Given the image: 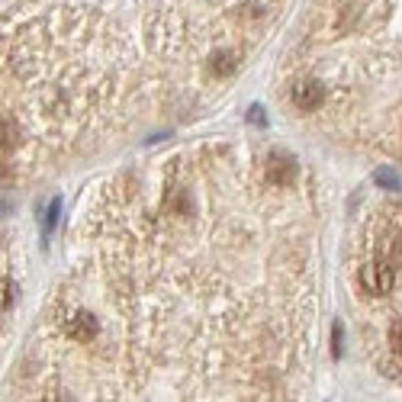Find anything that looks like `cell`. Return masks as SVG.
<instances>
[{
	"mask_svg": "<svg viewBox=\"0 0 402 402\" xmlns=\"http://www.w3.org/2000/svg\"><path fill=\"white\" fill-rule=\"evenodd\" d=\"M341 335H345V325L335 322V325H332V357H335V361H341Z\"/></svg>",
	"mask_w": 402,
	"mask_h": 402,
	"instance_id": "cell-11",
	"label": "cell"
},
{
	"mask_svg": "<svg viewBox=\"0 0 402 402\" xmlns=\"http://www.w3.org/2000/svg\"><path fill=\"white\" fill-rule=\"evenodd\" d=\"M390 351H393L396 357H399V351H402V332H399V318H396L393 325H390Z\"/></svg>",
	"mask_w": 402,
	"mask_h": 402,
	"instance_id": "cell-12",
	"label": "cell"
},
{
	"mask_svg": "<svg viewBox=\"0 0 402 402\" xmlns=\"http://www.w3.org/2000/svg\"><path fill=\"white\" fill-rule=\"evenodd\" d=\"M264 178H267V184H274V187H290L293 180H296V161H293L287 151H274L271 158H267Z\"/></svg>",
	"mask_w": 402,
	"mask_h": 402,
	"instance_id": "cell-3",
	"label": "cell"
},
{
	"mask_svg": "<svg viewBox=\"0 0 402 402\" xmlns=\"http://www.w3.org/2000/svg\"><path fill=\"white\" fill-rule=\"evenodd\" d=\"M374 184L383 190H399V174L393 168H376L374 171Z\"/></svg>",
	"mask_w": 402,
	"mask_h": 402,
	"instance_id": "cell-8",
	"label": "cell"
},
{
	"mask_svg": "<svg viewBox=\"0 0 402 402\" xmlns=\"http://www.w3.org/2000/svg\"><path fill=\"white\" fill-rule=\"evenodd\" d=\"M235 68H238V52H232V48H222V52H216L213 61H209V71H213L216 77L235 75Z\"/></svg>",
	"mask_w": 402,
	"mask_h": 402,
	"instance_id": "cell-5",
	"label": "cell"
},
{
	"mask_svg": "<svg viewBox=\"0 0 402 402\" xmlns=\"http://www.w3.org/2000/svg\"><path fill=\"white\" fill-rule=\"evenodd\" d=\"M245 119L251 122V126H258V129H264V126H267V113H264L261 103H251L248 113H245Z\"/></svg>",
	"mask_w": 402,
	"mask_h": 402,
	"instance_id": "cell-9",
	"label": "cell"
},
{
	"mask_svg": "<svg viewBox=\"0 0 402 402\" xmlns=\"http://www.w3.org/2000/svg\"><path fill=\"white\" fill-rule=\"evenodd\" d=\"M396 274H399L396 264L383 261V258H374V261H367L361 267V287H364L367 296H386V293L393 290Z\"/></svg>",
	"mask_w": 402,
	"mask_h": 402,
	"instance_id": "cell-1",
	"label": "cell"
},
{
	"mask_svg": "<svg viewBox=\"0 0 402 402\" xmlns=\"http://www.w3.org/2000/svg\"><path fill=\"white\" fill-rule=\"evenodd\" d=\"M58 219H61V197H52L46 206V213H42V238H48V235L55 232Z\"/></svg>",
	"mask_w": 402,
	"mask_h": 402,
	"instance_id": "cell-7",
	"label": "cell"
},
{
	"mask_svg": "<svg viewBox=\"0 0 402 402\" xmlns=\"http://www.w3.org/2000/svg\"><path fill=\"white\" fill-rule=\"evenodd\" d=\"M10 174H13V171H10V161H7V155L0 151V184H7Z\"/></svg>",
	"mask_w": 402,
	"mask_h": 402,
	"instance_id": "cell-13",
	"label": "cell"
},
{
	"mask_svg": "<svg viewBox=\"0 0 402 402\" xmlns=\"http://www.w3.org/2000/svg\"><path fill=\"white\" fill-rule=\"evenodd\" d=\"M68 335L81 341V345H87V341H94L100 335V322L90 312H77L75 318H68Z\"/></svg>",
	"mask_w": 402,
	"mask_h": 402,
	"instance_id": "cell-4",
	"label": "cell"
},
{
	"mask_svg": "<svg viewBox=\"0 0 402 402\" xmlns=\"http://www.w3.org/2000/svg\"><path fill=\"white\" fill-rule=\"evenodd\" d=\"M13 280L10 277H0V309H10V303H13Z\"/></svg>",
	"mask_w": 402,
	"mask_h": 402,
	"instance_id": "cell-10",
	"label": "cell"
},
{
	"mask_svg": "<svg viewBox=\"0 0 402 402\" xmlns=\"http://www.w3.org/2000/svg\"><path fill=\"white\" fill-rule=\"evenodd\" d=\"M290 100H293V106L303 113L318 110L322 100H325V87H322V81H316V77H303V81H296V84L290 87Z\"/></svg>",
	"mask_w": 402,
	"mask_h": 402,
	"instance_id": "cell-2",
	"label": "cell"
},
{
	"mask_svg": "<svg viewBox=\"0 0 402 402\" xmlns=\"http://www.w3.org/2000/svg\"><path fill=\"white\" fill-rule=\"evenodd\" d=\"M17 142H19V126L10 116H0V151L10 155V151L17 149Z\"/></svg>",
	"mask_w": 402,
	"mask_h": 402,
	"instance_id": "cell-6",
	"label": "cell"
}]
</instances>
